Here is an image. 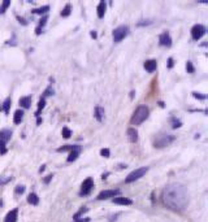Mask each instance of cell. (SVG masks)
<instances>
[{
    "instance_id": "ffe728a7",
    "label": "cell",
    "mask_w": 208,
    "mask_h": 222,
    "mask_svg": "<svg viewBox=\"0 0 208 222\" xmlns=\"http://www.w3.org/2000/svg\"><path fill=\"white\" fill-rule=\"evenodd\" d=\"M27 201H29V204H31V205H38L39 204V198H38L37 194H30L29 196H27Z\"/></svg>"
},
{
    "instance_id": "d6a6232c",
    "label": "cell",
    "mask_w": 208,
    "mask_h": 222,
    "mask_svg": "<svg viewBox=\"0 0 208 222\" xmlns=\"http://www.w3.org/2000/svg\"><path fill=\"white\" fill-rule=\"evenodd\" d=\"M0 153H2V155L7 153V148H5V143H4V142H2V140H0Z\"/></svg>"
},
{
    "instance_id": "ba28073f",
    "label": "cell",
    "mask_w": 208,
    "mask_h": 222,
    "mask_svg": "<svg viewBox=\"0 0 208 222\" xmlns=\"http://www.w3.org/2000/svg\"><path fill=\"white\" fill-rule=\"evenodd\" d=\"M117 195H120V190H104L98 195V199L99 200H106L109 198H116Z\"/></svg>"
},
{
    "instance_id": "d4e9b609",
    "label": "cell",
    "mask_w": 208,
    "mask_h": 222,
    "mask_svg": "<svg viewBox=\"0 0 208 222\" xmlns=\"http://www.w3.org/2000/svg\"><path fill=\"white\" fill-rule=\"evenodd\" d=\"M10 5V2L9 0H4L3 4H2V7H0V13H4L5 10H7V8Z\"/></svg>"
},
{
    "instance_id": "ee69618b",
    "label": "cell",
    "mask_w": 208,
    "mask_h": 222,
    "mask_svg": "<svg viewBox=\"0 0 208 222\" xmlns=\"http://www.w3.org/2000/svg\"><path fill=\"white\" fill-rule=\"evenodd\" d=\"M91 36L92 38H96V32L95 31H91Z\"/></svg>"
},
{
    "instance_id": "f35d334b",
    "label": "cell",
    "mask_w": 208,
    "mask_h": 222,
    "mask_svg": "<svg viewBox=\"0 0 208 222\" xmlns=\"http://www.w3.org/2000/svg\"><path fill=\"white\" fill-rule=\"evenodd\" d=\"M168 68H173V58L172 57L168 58Z\"/></svg>"
},
{
    "instance_id": "ac0fdd59",
    "label": "cell",
    "mask_w": 208,
    "mask_h": 222,
    "mask_svg": "<svg viewBox=\"0 0 208 222\" xmlns=\"http://www.w3.org/2000/svg\"><path fill=\"white\" fill-rule=\"evenodd\" d=\"M22 117H24V111H21V109H17L14 112V116H13V122L16 123V125H18V123L22 121Z\"/></svg>"
},
{
    "instance_id": "e0dca14e",
    "label": "cell",
    "mask_w": 208,
    "mask_h": 222,
    "mask_svg": "<svg viewBox=\"0 0 208 222\" xmlns=\"http://www.w3.org/2000/svg\"><path fill=\"white\" fill-rule=\"evenodd\" d=\"M30 104H31V97L30 96H24L20 99V105L27 109V108H30Z\"/></svg>"
},
{
    "instance_id": "7402d4cb",
    "label": "cell",
    "mask_w": 208,
    "mask_h": 222,
    "mask_svg": "<svg viewBox=\"0 0 208 222\" xmlns=\"http://www.w3.org/2000/svg\"><path fill=\"white\" fill-rule=\"evenodd\" d=\"M9 108H10V97H7L5 101L3 103V108H2L5 115H8V113H9Z\"/></svg>"
},
{
    "instance_id": "9a60e30c",
    "label": "cell",
    "mask_w": 208,
    "mask_h": 222,
    "mask_svg": "<svg viewBox=\"0 0 208 222\" xmlns=\"http://www.w3.org/2000/svg\"><path fill=\"white\" fill-rule=\"evenodd\" d=\"M113 203L118 204V205H130V204H133V201L128 198H113Z\"/></svg>"
},
{
    "instance_id": "ab89813d",
    "label": "cell",
    "mask_w": 208,
    "mask_h": 222,
    "mask_svg": "<svg viewBox=\"0 0 208 222\" xmlns=\"http://www.w3.org/2000/svg\"><path fill=\"white\" fill-rule=\"evenodd\" d=\"M150 24H151V21H146V22H138L137 26H143V25H150Z\"/></svg>"
},
{
    "instance_id": "484cf974",
    "label": "cell",
    "mask_w": 208,
    "mask_h": 222,
    "mask_svg": "<svg viewBox=\"0 0 208 222\" xmlns=\"http://www.w3.org/2000/svg\"><path fill=\"white\" fill-rule=\"evenodd\" d=\"M61 134H63V137H64L65 139H68V138H70V135H72V131H70L68 127H63Z\"/></svg>"
},
{
    "instance_id": "8fae6325",
    "label": "cell",
    "mask_w": 208,
    "mask_h": 222,
    "mask_svg": "<svg viewBox=\"0 0 208 222\" xmlns=\"http://www.w3.org/2000/svg\"><path fill=\"white\" fill-rule=\"evenodd\" d=\"M79 151H81V148H79V145H74V148L70 151V153H69V156H68V162H72V161H75L77 160V157L79 156Z\"/></svg>"
},
{
    "instance_id": "f6af8a7d",
    "label": "cell",
    "mask_w": 208,
    "mask_h": 222,
    "mask_svg": "<svg viewBox=\"0 0 208 222\" xmlns=\"http://www.w3.org/2000/svg\"><path fill=\"white\" fill-rule=\"evenodd\" d=\"M37 123H38V125H39V123H42V118H39V117H38V120H37Z\"/></svg>"
},
{
    "instance_id": "6da1fadb",
    "label": "cell",
    "mask_w": 208,
    "mask_h": 222,
    "mask_svg": "<svg viewBox=\"0 0 208 222\" xmlns=\"http://www.w3.org/2000/svg\"><path fill=\"white\" fill-rule=\"evenodd\" d=\"M163 203L174 212H182L189 204V194L181 183H171L163 191Z\"/></svg>"
},
{
    "instance_id": "7a4b0ae2",
    "label": "cell",
    "mask_w": 208,
    "mask_h": 222,
    "mask_svg": "<svg viewBox=\"0 0 208 222\" xmlns=\"http://www.w3.org/2000/svg\"><path fill=\"white\" fill-rule=\"evenodd\" d=\"M148 115H150V111L146 105L138 107L133 113V116H131V120H130L131 125H141L142 122H144L148 118Z\"/></svg>"
},
{
    "instance_id": "bcb514c9",
    "label": "cell",
    "mask_w": 208,
    "mask_h": 222,
    "mask_svg": "<svg viewBox=\"0 0 208 222\" xmlns=\"http://www.w3.org/2000/svg\"><path fill=\"white\" fill-rule=\"evenodd\" d=\"M2 205H3V203H2V201H0V207H2Z\"/></svg>"
},
{
    "instance_id": "277c9868",
    "label": "cell",
    "mask_w": 208,
    "mask_h": 222,
    "mask_svg": "<svg viewBox=\"0 0 208 222\" xmlns=\"http://www.w3.org/2000/svg\"><path fill=\"white\" fill-rule=\"evenodd\" d=\"M147 171H148V167H139V169H135V170L131 171L126 178H125V182L131 183V182H134L137 179H139V178L143 177Z\"/></svg>"
},
{
    "instance_id": "52a82bcc",
    "label": "cell",
    "mask_w": 208,
    "mask_h": 222,
    "mask_svg": "<svg viewBox=\"0 0 208 222\" xmlns=\"http://www.w3.org/2000/svg\"><path fill=\"white\" fill-rule=\"evenodd\" d=\"M204 34H206V28L203 25H195L191 29V36H193L194 40H199Z\"/></svg>"
},
{
    "instance_id": "30bf717a",
    "label": "cell",
    "mask_w": 208,
    "mask_h": 222,
    "mask_svg": "<svg viewBox=\"0 0 208 222\" xmlns=\"http://www.w3.org/2000/svg\"><path fill=\"white\" fill-rule=\"evenodd\" d=\"M17 217H18V209L14 208L13 210H10V212L5 216L4 222H16L17 221Z\"/></svg>"
},
{
    "instance_id": "f1b7e54d",
    "label": "cell",
    "mask_w": 208,
    "mask_h": 222,
    "mask_svg": "<svg viewBox=\"0 0 208 222\" xmlns=\"http://www.w3.org/2000/svg\"><path fill=\"white\" fill-rule=\"evenodd\" d=\"M172 127L173 129H177V127H181V125H182V122L179 121V120H176V118H172Z\"/></svg>"
},
{
    "instance_id": "7dc6e473",
    "label": "cell",
    "mask_w": 208,
    "mask_h": 222,
    "mask_svg": "<svg viewBox=\"0 0 208 222\" xmlns=\"http://www.w3.org/2000/svg\"><path fill=\"white\" fill-rule=\"evenodd\" d=\"M0 109H2V107H0Z\"/></svg>"
},
{
    "instance_id": "cb8c5ba5",
    "label": "cell",
    "mask_w": 208,
    "mask_h": 222,
    "mask_svg": "<svg viewBox=\"0 0 208 222\" xmlns=\"http://www.w3.org/2000/svg\"><path fill=\"white\" fill-rule=\"evenodd\" d=\"M70 9H72L70 4H67V5H65L64 9L61 10V16H63V17H68V16L70 14Z\"/></svg>"
},
{
    "instance_id": "5bb4252c",
    "label": "cell",
    "mask_w": 208,
    "mask_h": 222,
    "mask_svg": "<svg viewBox=\"0 0 208 222\" xmlns=\"http://www.w3.org/2000/svg\"><path fill=\"white\" fill-rule=\"evenodd\" d=\"M128 138H129V140L130 142H137L138 140V131L134 129V127H130V129H128Z\"/></svg>"
},
{
    "instance_id": "44dd1931",
    "label": "cell",
    "mask_w": 208,
    "mask_h": 222,
    "mask_svg": "<svg viewBox=\"0 0 208 222\" xmlns=\"http://www.w3.org/2000/svg\"><path fill=\"white\" fill-rule=\"evenodd\" d=\"M48 10H50V7H48V5H43V7H40V8L33 9L31 12L34 13V14H43V13H47Z\"/></svg>"
},
{
    "instance_id": "e575fe53",
    "label": "cell",
    "mask_w": 208,
    "mask_h": 222,
    "mask_svg": "<svg viewBox=\"0 0 208 222\" xmlns=\"http://www.w3.org/2000/svg\"><path fill=\"white\" fill-rule=\"evenodd\" d=\"M193 95H194V97H196V99H206V95H200L199 92H193Z\"/></svg>"
},
{
    "instance_id": "d6986e66",
    "label": "cell",
    "mask_w": 208,
    "mask_h": 222,
    "mask_svg": "<svg viewBox=\"0 0 208 222\" xmlns=\"http://www.w3.org/2000/svg\"><path fill=\"white\" fill-rule=\"evenodd\" d=\"M94 116H95V118L99 122H102L103 121V117H104V109L102 107H96L95 108V113H94Z\"/></svg>"
},
{
    "instance_id": "83f0119b",
    "label": "cell",
    "mask_w": 208,
    "mask_h": 222,
    "mask_svg": "<svg viewBox=\"0 0 208 222\" xmlns=\"http://www.w3.org/2000/svg\"><path fill=\"white\" fill-rule=\"evenodd\" d=\"M74 148V145H64V147L57 148V152H65V151H72Z\"/></svg>"
},
{
    "instance_id": "60d3db41",
    "label": "cell",
    "mask_w": 208,
    "mask_h": 222,
    "mask_svg": "<svg viewBox=\"0 0 208 222\" xmlns=\"http://www.w3.org/2000/svg\"><path fill=\"white\" fill-rule=\"evenodd\" d=\"M17 20L20 21V24H22V25H26V24H27L24 18H21V17H20V16H17Z\"/></svg>"
},
{
    "instance_id": "7bdbcfd3",
    "label": "cell",
    "mask_w": 208,
    "mask_h": 222,
    "mask_svg": "<svg viewBox=\"0 0 208 222\" xmlns=\"http://www.w3.org/2000/svg\"><path fill=\"white\" fill-rule=\"evenodd\" d=\"M44 169H46V166H44V165H42V166H40V169H39V171H40V173H42V171H44Z\"/></svg>"
},
{
    "instance_id": "9c48e42d",
    "label": "cell",
    "mask_w": 208,
    "mask_h": 222,
    "mask_svg": "<svg viewBox=\"0 0 208 222\" xmlns=\"http://www.w3.org/2000/svg\"><path fill=\"white\" fill-rule=\"evenodd\" d=\"M159 43H160V46H165V47H169L172 44V38L169 35L168 31L163 32V34L159 36Z\"/></svg>"
},
{
    "instance_id": "5b68a950",
    "label": "cell",
    "mask_w": 208,
    "mask_h": 222,
    "mask_svg": "<svg viewBox=\"0 0 208 222\" xmlns=\"http://www.w3.org/2000/svg\"><path fill=\"white\" fill-rule=\"evenodd\" d=\"M129 34V28L128 26H118V28H116L113 30V40L118 43V42H121L125 36H128Z\"/></svg>"
},
{
    "instance_id": "f546056e",
    "label": "cell",
    "mask_w": 208,
    "mask_h": 222,
    "mask_svg": "<svg viewBox=\"0 0 208 222\" xmlns=\"http://www.w3.org/2000/svg\"><path fill=\"white\" fill-rule=\"evenodd\" d=\"M85 212H87V208H82V209L79 210L78 213H75V214L73 216V220H75V221H77V220H79V216H81V214H83Z\"/></svg>"
},
{
    "instance_id": "4dcf8cb0",
    "label": "cell",
    "mask_w": 208,
    "mask_h": 222,
    "mask_svg": "<svg viewBox=\"0 0 208 222\" xmlns=\"http://www.w3.org/2000/svg\"><path fill=\"white\" fill-rule=\"evenodd\" d=\"M100 155L103 156V157H109V155H111V152H109V149L108 148H103L102 151H100Z\"/></svg>"
},
{
    "instance_id": "7c38bea8",
    "label": "cell",
    "mask_w": 208,
    "mask_h": 222,
    "mask_svg": "<svg viewBox=\"0 0 208 222\" xmlns=\"http://www.w3.org/2000/svg\"><path fill=\"white\" fill-rule=\"evenodd\" d=\"M10 137H12V131H10V130H8V129L0 130V140H2V142L7 143L10 139Z\"/></svg>"
},
{
    "instance_id": "1f68e13d",
    "label": "cell",
    "mask_w": 208,
    "mask_h": 222,
    "mask_svg": "<svg viewBox=\"0 0 208 222\" xmlns=\"http://www.w3.org/2000/svg\"><path fill=\"white\" fill-rule=\"evenodd\" d=\"M25 192V186H22V185H18L17 187H16V194L17 195H20V194H24Z\"/></svg>"
},
{
    "instance_id": "4fadbf2b",
    "label": "cell",
    "mask_w": 208,
    "mask_h": 222,
    "mask_svg": "<svg viewBox=\"0 0 208 222\" xmlns=\"http://www.w3.org/2000/svg\"><path fill=\"white\" fill-rule=\"evenodd\" d=\"M156 68H157V62H156V60H147V61L144 62V69L147 70V72L152 73V72H155V70H156Z\"/></svg>"
},
{
    "instance_id": "2e32d148",
    "label": "cell",
    "mask_w": 208,
    "mask_h": 222,
    "mask_svg": "<svg viewBox=\"0 0 208 222\" xmlns=\"http://www.w3.org/2000/svg\"><path fill=\"white\" fill-rule=\"evenodd\" d=\"M106 8H107L106 2H100L99 5H98V17L99 18L104 17V14H106Z\"/></svg>"
},
{
    "instance_id": "8992f818",
    "label": "cell",
    "mask_w": 208,
    "mask_h": 222,
    "mask_svg": "<svg viewBox=\"0 0 208 222\" xmlns=\"http://www.w3.org/2000/svg\"><path fill=\"white\" fill-rule=\"evenodd\" d=\"M92 187H94V181H92V178H87V179H85L83 183H82L79 195H81V196L89 195L91 192V190H92Z\"/></svg>"
},
{
    "instance_id": "836d02e7",
    "label": "cell",
    "mask_w": 208,
    "mask_h": 222,
    "mask_svg": "<svg viewBox=\"0 0 208 222\" xmlns=\"http://www.w3.org/2000/svg\"><path fill=\"white\" fill-rule=\"evenodd\" d=\"M9 181H10V177H7V178L0 177V186H2V185H5V183H8Z\"/></svg>"
},
{
    "instance_id": "8d00e7d4",
    "label": "cell",
    "mask_w": 208,
    "mask_h": 222,
    "mask_svg": "<svg viewBox=\"0 0 208 222\" xmlns=\"http://www.w3.org/2000/svg\"><path fill=\"white\" fill-rule=\"evenodd\" d=\"M53 94V90H52V87H48L46 91H44V96H48V95H52Z\"/></svg>"
},
{
    "instance_id": "603a6c76",
    "label": "cell",
    "mask_w": 208,
    "mask_h": 222,
    "mask_svg": "<svg viewBox=\"0 0 208 222\" xmlns=\"http://www.w3.org/2000/svg\"><path fill=\"white\" fill-rule=\"evenodd\" d=\"M44 105H46V100H44V97H42V99L39 100V103H38V111L35 112V116H38L39 117V113H40V111L44 108Z\"/></svg>"
},
{
    "instance_id": "74e56055",
    "label": "cell",
    "mask_w": 208,
    "mask_h": 222,
    "mask_svg": "<svg viewBox=\"0 0 208 222\" xmlns=\"http://www.w3.org/2000/svg\"><path fill=\"white\" fill-rule=\"evenodd\" d=\"M52 177H53L52 174H50V175H47V178H46V179H44V183H46V185H48V183H50V181L52 179Z\"/></svg>"
},
{
    "instance_id": "3957f363",
    "label": "cell",
    "mask_w": 208,
    "mask_h": 222,
    "mask_svg": "<svg viewBox=\"0 0 208 222\" xmlns=\"http://www.w3.org/2000/svg\"><path fill=\"white\" fill-rule=\"evenodd\" d=\"M174 140V137L171 134H165V133H160L157 134L154 138V147L155 148H164L169 145Z\"/></svg>"
},
{
    "instance_id": "d590c367",
    "label": "cell",
    "mask_w": 208,
    "mask_h": 222,
    "mask_svg": "<svg viewBox=\"0 0 208 222\" xmlns=\"http://www.w3.org/2000/svg\"><path fill=\"white\" fill-rule=\"evenodd\" d=\"M47 20H48V17L46 16V17H43L42 20H40V22H39V28H43V26L46 25V22H47Z\"/></svg>"
},
{
    "instance_id": "b9f144b4",
    "label": "cell",
    "mask_w": 208,
    "mask_h": 222,
    "mask_svg": "<svg viewBox=\"0 0 208 222\" xmlns=\"http://www.w3.org/2000/svg\"><path fill=\"white\" fill-rule=\"evenodd\" d=\"M77 222H90V218H85V220H77Z\"/></svg>"
},
{
    "instance_id": "4316f807",
    "label": "cell",
    "mask_w": 208,
    "mask_h": 222,
    "mask_svg": "<svg viewBox=\"0 0 208 222\" xmlns=\"http://www.w3.org/2000/svg\"><path fill=\"white\" fill-rule=\"evenodd\" d=\"M186 70H187V73H190V74H193L195 72L194 65H193V62H191V61H187V64H186Z\"/></svg>"
}]
</instances>
